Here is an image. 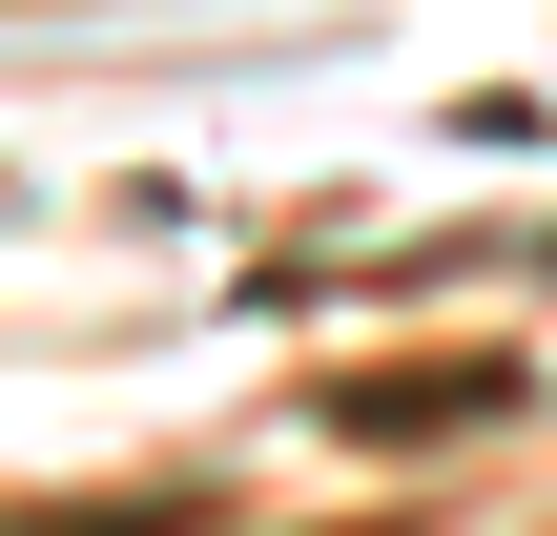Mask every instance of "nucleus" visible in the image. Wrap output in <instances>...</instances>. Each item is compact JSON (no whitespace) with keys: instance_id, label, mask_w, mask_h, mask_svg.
Instances as JSON below:
<instances>
[{"instance_id":"1","label":"nucleus","mask_w":557,"mask_h":536,"mask_svg":"<svg viewBox=\"0 0 557 536\" xmlns=\"http://www.w3.org/2000/svg\"><path fill=\"white\" fill-rule=\"evenodd\" d=\"M475 413H517V351H413V372H351V413H331V434H475Z\"/></svg>"},{"instance_id":"2","label":"nucleus","mask_w":557,"mask_h":536,"mask_svg":"<svg viewBox=\"0 0 557 536\" xmlns=\"http://www.w3.org/2000/svg\"><path fill=\"white\" fill-rule=\"evenodd\" d=\"M0 536H186V496H83V516H0Z\"/></svg>"}]
</instances>
